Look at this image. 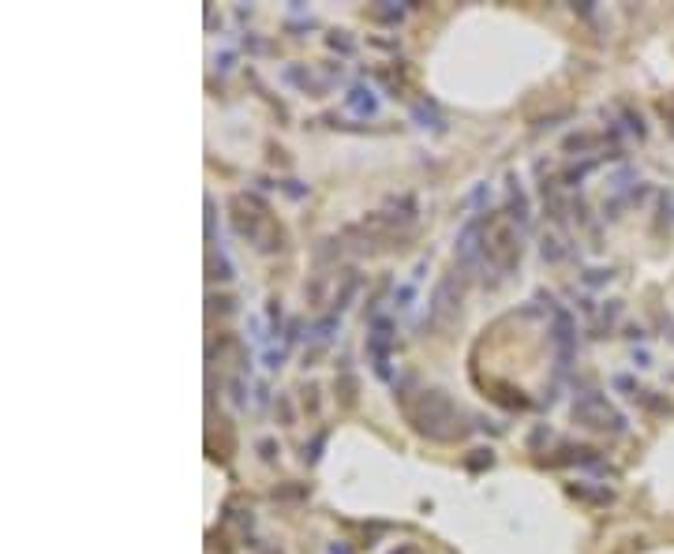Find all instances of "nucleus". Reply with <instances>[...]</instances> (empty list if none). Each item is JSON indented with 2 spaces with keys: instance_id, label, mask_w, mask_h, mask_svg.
<instances>
[{
  "instance_id": "obj_19",
  "label": "nucleus",
  "mask_w": 674,
  "mask_h": 554,
  "mask_svg": "<svg viewBox=\"0 0 674 554\" xmlns=\"http://www.w3.org/2000/svg\"><path fill=\"white\" fill-rule=\"evenodd\" d=\"M371 15L383 19V23H401V8H375Z\"/></svg>"
},
{
  "instance_id": "obj_11",
  "label": "nucleus",
  "mask_w": 674,
  "mask_h": 554,
  "mask_svg": "<svg viewBox=\"0 0 674 554\" xmlns=\"http://www.w3.org/2000/svg\"><path fill=\"white\" fill-rule=\"evenodd\" d=\"M465 464H469L472 472H480V469H491V464H495V453H491V450H472V457L465 461Z\"/></svg>"
},
{
  "instance_id": "obj_5",
  "label": "nucleus",
  "mask_w": 674,
  "mask_h": 554,
  "mask_svg": "<svg viewBox=\"0 0 674 554\" xmlns=\"http://www.w3.org/2000/svg\"><path fill=\"white\" fill-rule=\"evenodd\" d=\"M551 338H554V349H558V360L570 363V360H573V319H570V311L554 307Z\"/></svg>"
},
{
  "instance_id": "obj_6",
  "label": "nucleus",
  "mask_w": 674,
  "mask_h": 554,
  "mask_svg": "<svg viewBox=\"0 0 674 554\" xmlns=\"http://www.w3.org/2000/svg\"><path fill=\"white\" fill-rule=\"evenodd\" d=\"M345 105H349L352 113H360V116L378 113V97H375V90H367V86H352V90L345 94Z\"/></svg>"
},
{
  "instance_id": "obj_25",
  "label": "nucleus",
  "mask_w": 674,
  "mask_h": 554,
  "mask_svg": "<svg viewBox=\"0 0 674 554\" xmlns=\"http://www.w3.org/2000/svg\"><path fill=\"white\" fill-rule=\"evenodd\" d=\"M277 412H281V423L289 427V423H292V405H289L285 397H277Z\"/></svg>"
},
{
  "instance_id": "obj_9",
  "label": "nucleus",
  "mask_w": 674,
  "mask_h": 554,
  "mask_svg": "<svg viewBox=\"0 0 674 554\" xmlns=\"http://www.w3.org/2000/svg\"><path fill=\"white\" fill-rule=\"evenodd\" d=\"M509 195H514V199H509V210H514V214H509V217L525 225V221H528V199H525V191H521L517 183H514V188H509Z\"/></svg>"
},
{
  "instance_id": "obj_16",
  "label": "nucleus",
  "mask_w": 674,
  "mask_h": 554,
  "mask_svg": "<svg viewBox=\"0 0 674 554\" xmlns=\"http://www.w3.org/2000/svg\"><path fill=\"white\" fill-rule=\"evenodd\" d=\"M614 389H622V394H629V397H637L640 389H637V382L629 375H614Z\"/></svg>"
},
{
  "instance_id": "obj_23",
  "label": "nucleus",
  "mask_w": 674,
  "mask_h": 554,
  "mask_svg": "<svg viewBox=\"0 0 674 554\" xmlns=\"http://www.w3.org/2000/svg\"><path fill=\"white\" fill-rule=\"evenodd\" d=\"M281 363H285V349H270L266 352V367H270V371H277Z\"/></svg>"
},
{
  "instance_id": "obj_3",
  "label": "nucleus",
  "mask_w": 674,
  "mask_h": 554,
  "mask_svg": "<svg viewBox=\"0 0 674 554\" xmlns=\"http://www.w3.org/2000/svg\"><path fill=\"white\" fill-rule=\"evenodd\" d=\"M487 258H491L502 274H509V270L521 263V240H517V233L509 229V225H491V236H487Z\"/></svg>"
},
{
  "instance_id": "obj_10",
  "label": "nucleus",
  "mask_w": 674,
  "mask_h": 554,
  "mask_svg": "<svg viewBox=\"0 0 674 554\" xmlns=\"http://www.w3.org/2000/svg\"><path fill=\"white\" fill-rule=\"evenodd\" d=\"M412 116L420 120V127H434V132H442V124H439V116H434V109L416 105V109H412Z\"/></svg>"
},
{
  "instance_id": "obj_7",
  "label": "nucleus",
  "mask_w": 674,
  "mask_h": 554,
  "mask_svg": "<svg viewBox=\"0 0 674 554\" xmlns=\"http://www.w3.org/2000/svg\"><path fill=\"white\" fill-rule=\"evenodd\" d=\"M281 79L292 83V86H300V90H308V86H315V75L303 68V64H289L285 71H281Z\"/></svg>"
},
{
  "instance_id": "obj_12",
  "label": "nucleus",
  "mask_w": 674,
  "mask_h": 554,
  "mask_svg": "<svg viewBox=\"0 0 674 554\" xmlns=\"http://www.w3.org/2000/svg\"><path fill=\"white\" fill-rule=\"evenodd\" d=\"M570 494H577V498H589V502H611V491H592V487H570Z\"/></svg>"
},
{
  "instance_id": "obj_22",
  "label": "nucleus",
  "mask_w": 674,
  "mask_h": 554,
  "mask_svg": "<svg viewBox=\"0 0 674 554\" xmlns=\"http://www.w3.org/2000/svg\"><path fill=\"white\" fill-rule=\"evenodd\" d=\"M259 453H263V461H274V457H277V442H274V438H263V442H259Z\"/></svg>"
},
{
  "instance_id": "obj_15",
  "label": "nucleus",
  "mask_w": 674,
  "mask_h": 554,
  "mask_svg": "<svg viewBox=\"0 0 674 554\" xmlns=\"http://www.w3.org/2000/svg\"><path fill=\"white\" fill-rule=\"evenodd\" d=\"M322 442H326V431H319V434H315V438H311V446H303V461H308V464H315V461H319V450H322Z\"/></svg>"
},
{
  "instance_id": "obj_8",
  "label": "nucleus",
  "mask_w": 674,
  "mask_h": 554,
  "mask_svg": "<svg viewBox=\"0 0 674 554\" xmlns=\"http://www.w3.org/2000/svg\"><path fill=\"white\" fill-rule=\"evenodd\" d=\"M356 289H360V277H356V274H349V281H345V285H341V292H337V296H333V314H341L345 307H349V300L356 296Z\"/></svg>"
},
{
  "instance_id": "obj_24",
  "label": "nucleus",
  "mask_w": 674,
  "mask_h": 554,
  "mask_svg": "<svg viewBox=\"0 0 674 554\" xmlns=\"http://www.w3.org/2000/svg\"><path fill=\"white\" fill-rule=\"evenodd\" d=\"M326 41H330V49H341V53H352V41H349V38H345V34H330V38H326Z\"/></svg>"
},
{
  "instance_id": "obj_28",
  "label": "nucleus",
  "mask_w": 674,
  "mask_h": 554,
  "mask_svg": "<svg viewBox=\"0 0 674 554\" xmlns=\"http://www.w3.org/2000/svg\"><path fill=\"white\" fill-rule=\"evenodd\" d=\"M394 554H420V550H416V547H397Z\"/></svg>"
},
{
  "instance_id": "obj_20",
  "label": "nucleus",
  "mask_w": 674,
  "mask_h": 554,
  "mask_svg": "<svg viewBox=\"0 0 674 554\" xmlns=\"http://www.w3.org/2000/svg\"><path fill=\"white\" fill-rule=\"evenodd\" d=\"M394 303H397L401 311L412 307V285H401V289H397V296H394Z\"/></svg>"
},
{
  "instance_id": "obj_21",
  "label": "nucleus",
  "mask_w": 674,
  "mask_h": 554,
  "mask_svg": "<svg viewBox=\"0 0 674 554\" xmlns=\"http://www.w3.org/2000/svg\"><path fill=\"white\" fill-rule=\"evenodd\" d=\"M214 270H217V274H214V277H221V281H229V277H233V266H229V258H225V255H217V263H214Z\"/></svg>"
},
{
  "instance_id": "obj_4",
  "label": "nucleus",
  "mask_w": 674,
  "mask_h": 554,
  "mask_svg": "<svg viewBox=\"0 0 674 554\" xmlns=\"http://www.w3.org/2000/svg\"><path fill=\"white\" fill-rule=\"evenodd\" d=\"M483 255H487V236H483V221L476 217V221H469L458 236V263L465 270H472V266H480Z\"/></svg>"
},
{
  "instance_id": "obj_14",
  "label": "nucleus",
  "mask_w": 674,
  "mask_h": 554,
  "mask_svg": "<svg viewBox=\"0 0 674 554\" xmlns=\"http://www.w3.org/2000/svg\"><path fill=\"white\" fill-rule=\"evenodd\" d=\"M539 255L547 258V263H558V258H562V247H558V240H554V236H543V247H539Z\"/></svg>"
},
{
  "instance_id": "obj_13",
  "label": "nucleus",
  "mask_w": 674,
  "mask_h": 554,
  "mask_svg": "<svg viewBox=\"0 0 674 554\" xmlns=\"http://www.w3.org/2000/svg\"><path fill=\"white\" fill-rule=\"evenodd\" d=\"M562 146H566L570 154H573V150H592V146H596V135H584V132H577V135H570V139H566V143H562Z\"/></svg>"
},
{
  "instance_id": "obj_18",
  "label": "nucleus",
  "mask_w": 674,
  "mask_h": 554,
  "mask_svg": "<svg viewBox=\"0 0 674 554\" xmlns=\"http://www.w3.org/2000/svg\"><path fill=\"white\" fill-rule=\"evenodd\" d=\"M352 397H356V382H352V375H349V371H341V401L349 405Z\"/></svg>"
},
{
  "instance_id": "obj_1",
  "label": "nucleus",
  "mask_w": 674,
  "mask_h": 554,
  "mask_svg": "<svg viewBox=\"0 0 674 554\" xmlns=\"http://www.w3.org/2000/svg\"><path fill=\"white\" fill-rule=\"evenodd\" d=\"M408 420L416 423V431L420 434H427V438H453V434H461L465 427H458V420H461V412L458 405H453L446 394H439V389H423L416 405H408Z\"/></svg>"
},
{
  "instance_id": "obj_17",
  "label": "nucleus",
  "mask_w": 674,
  "mask_h": 554,
  "mask_svg": "<svg viewBox=\"0 0 674 554\" xmlns=\"http://www.w3.org/2000/svg\"><path fill=\"white\" fill-rule=\"evenodd\" d=\"M614 274L611 270H584V285H603V281H611Z\"/></svg>"
},
{
  "instance_id": "obj_26",
  "label": "nucleus",
  "mask_w": 674,
  "mask_h": 554,
  "mask_svg": "<svg viewBox=\"0 0 674 554\" xmlns=\"http://www.w3.org/2000/svg\"><path fill=\"white\" fill-rule=\"evenodd\" d=\"M281 188H285V195H292V199L303 195V188H296V180H281Z\"/></svg>"
},
{
  "instance_id": "obj_27",
  "label": "nucleus",
  "mask_w": 674,
  "mask_h": 554,
  "mask_svg": "<svg viewBox=\"0 0 674 554\" xmlns=\"http://www.w3.org/2000/svg\"><path fill=\"white\" fill-rule=\"evenodd\" d=\"M330 554H352L349 547H341V543H333V547H330Z\"/></svg>"
},
{
  "instance_id": "obj_2",
  "label": "nucleus",
  "mask_w": 674,
  "mask_h": 554,
  "mask_svg": "<svg viewBox=\"0 0 674 554\" xmlns=\"http://www.w3.org/2000/svg\"><path fill=\"white\" fill-rule=\"evenodd\" d=\"M573 420L584 423V427H596V431H614V434L626 431V416L603 394H581L573 401Z\"/></svg>"
}]
</instances>
